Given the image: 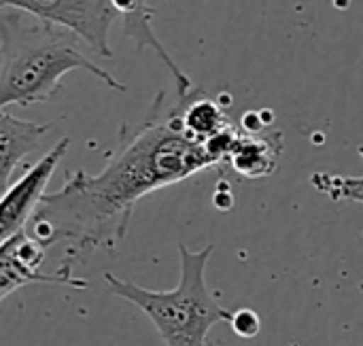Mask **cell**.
<instances>
[{
    "instance_id": "obj_8",
    "label": "cell",
    "mask_w": 363,
    "mask_h": 346,
    "mask_svg": "<svg viewBox=\"0 0 363 346\" xmlns=\"http://www.w3.org/2000/svg\"><path fill=\"white\" fill-rule=\"evenodd\" d=\"M281 155V132H240L225 162L238 177L257 181L268 179L277 172Z\"/></svg>"
},
{
    "instance_id": "obj_5",
    "label": "cell",
    "mask_w": 363,
    "mask_h": 346,
    "mask_svg": "<svg viewBox=\"0 0 363 346\" xmlns=\"http://www.w3.org/2000/svg\"><path fill=\"white\" fill-rule=\"evenodd\" d=\"M70 147V138H60L57 145L43 155L34 166H30L23 177L11 183L4 189L2 206H0V238L6 240L26 230L28 221L40 206L45 198V187L53 177L57 164L64 160Z\"/></svg>"
},
{
    "instance_id": "obj_11",
    "label": "cell",
    "mask_w": 363,
    "mask_h": 346,
    "mask_svg": "<svg viewBox=\"0 0 363 346\" xmlns=\"http://www.w3.org/2000/svg\"><path fill=\"white\" fill-rule=\"evenodd\" d=\"M311 185L334 202L363 204V177H345L332 172H313Z\"/></svg>"
},
{
    "instance_id": "obj_9",
    "label": "cell",
    "mask_w": 363,
    "mask_h": 346,
    "mask_svg": "<svg viewBox=\"0 0 363 346\" xmlns=\"http://www.w3.org/2000/svg\"><path fill=\"white\" fill-rule=\"evenodd\" d=\"M51 123H34L19 117H13L6 108L0 113V168H2V187L11 185L15 168L32 153L40 138L51 132Z\"/></svg>"
},
{
    "instance_id": "obj_2",
    "label": "cell",
    "mask_w": 363,
    "mask_h": 346,
    "mask_svg": "<svg viewBox=\"0 0 363 346\" xmlns=\"http://www.w3.org/2000/svg\"><path fill=\"white\" fill-rule=\"evenodd\" d=\"M0 106H32L47 102L62 87V77L87 70L115 91L128 87L108 70L89 60L74 32L36 19L28 21L23 11L2 6L0 11Z\"/></svg>"
},
{
    "instance_id": "obj_4",
    "label": "cell",
    "mask_w": 363,
    "mask_h": 346,
    "mask_svg": "<svg viewBox=\"0 0 363 346\" xmlns=\"http://www.w3.org/2000/svg\"><path fill=\"white\" fill-rule=\"evenodd\" d=\"M0 4L74 32L102 57L115 55L108 43L111 28L119 17L113 0H0Z\"/></svg>"
},
{
    "instance_id": "obj_6",
    "label": "cell",
    "mask_w": 363,
    "mask_h": 346,
    "mask_svg": "<svg viewBox=\"0 0 363 346\" xmlns=\"http://www.w3.org/2000/svg\"><path fill=\"white\" fill-rule=\"evenodd\" d=\"M49 251L36 242L26 232H19L0 247V298L6 300L15 289H21L30 283H51V285H68L64 277L57 272L43 274L40 268L47 260Z\"/></svg>"
},
{
    "instance_id": "obj_3",
    "label": "cell",
    "mask_w": 363,
    "mask_h": 346,
    "mask_svg": "<svg viewBox=\"0 0 363 346\" xmlns=\"http://www.w3.org/2000/svg\"><path fill=\"white\" fill-rule=\"evenodd\" d=\"M215 253V245L200 251L179 242L181 274L174 289H145L123 281L113 272H104L108 291L123 302L134 304L157 330L166 346H208V332L217 323H232L234 311L219 304L208 289L206 266Z\"/></svg>"
},
{
    "instance_id": "obj_12",
    "label": "cell",
    "mask_w": 363,
    "mask_h": 346,
    "mask_svg": "<svg viewBox=\"0 0 363 346\" xmlns=\"http://www.w3.org/2000/svg\"><path fill=\"white\" fill-rule=\"evenodd\" d=\"M230 325L242 338H253V336L259 334V317L253 311H249V308L234 311V319H232Z\"/></svg>"
},
{
    "instance_id": "obj_1",
    "label": "cell",
    "mask_w": 363,
    "mask_h": 346,
    "mask_svg": "<svg viewBox=\"0 0 363 346\" xmlns=\"http://www.w3.org/2000/svg\"><path fill=\"white\" fill-rule=\"evenodd\" d=\"M187 98L179 94L170 98L160 91L149 117L132 132L121 130L119 149L100 174L72 172L62 189L43 198L28 221L23 232L47 251L66 245L55 272L72 287H87L72 277L77 264L100 247L121 245L140 198L219 164L206 143L196 140L185 130Z\"/></svg>"
},
{
    "instance_id": "obj_10",
    "label": "cell",
    "mask_w": 363,
    "mask_h": 346,
    "mask_svg": "<svg viewBox=\"0 0 363 346\" xmlns=\"http://www.w3.org/2000/svg\"><path fill=\"white\" fill-rule=\"evenodd\" d=\"M183 123H185V130L200 143H206L213 136L225 132L230 125H234L230 121V117L225 115V111L221 108V104L215 102L213 98H208L198 87L189 94V98L185 102Z\"/></svg>"
},
{
    "instance_id": "obj_7",
    "label": "cell",
    "mask_w": 363,
    "mask_h": 346,
    "mask_svg": "<svg viewBox=\"0 0 363 346\" xmlns=\"http://www.w3.org/2000/svg\"><path fill=\"white\" fill-rule=\"evenodd\" d=\"M113 4L121 17L123 34L134 43V47L136 49H151L162 60L166 70L170 72V77L174 81V94L189 96L194 91L191 77L181 70V66L174 62V57L170 55V51L164 47V43L157 38V34L153 30L155 9L147 0H113Z\"/></svg>"
}]
</instances>
